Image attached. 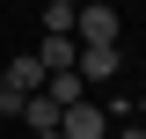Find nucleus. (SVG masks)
<instances>
[{"instance_id": "1", "label": "nucleus", "mask_w": 146, "mask_h": 139, "mask_svg": "<svg viewBox=\"0 0 146 139\" xmlns=\"http://www.w3.org/2000/svg\"><path fill=\"white\" fill-rule=\"evenodd\" d=\"M73 44H117V7L110 0H80L73 7Z\"/></svg>"}, {"instance_id": "2", "label": "nucleus", "mask_w": 146, "mask_h": 139, "mask_svg": "<svg viewBox=\"0 0 146 139\" xmlns=\"http://www.w3.org/2000/svg\"><path fill=\"white\" fill-rule=\"evenodd\" d=\"M102 132H110V110L95 103V95H88V103H66V110H58V139H102Z\"/></svg>"}, {"instance_id": "3", "label": "nucleus", "mask_w": 146, "mask_h": 139, "mask_svg": "<svg viewBox=\"0 0 146 139\" xmlns=\"http://www.w3.org/2000/svg\"><path fill=\"white\" fill-rule=\"evenodd\" d=\"M117 66H124L117 44H80V59H73V73H80L88 88H110V81H117Z\"/></svg>"}, {"instance_id": "4", "label": "nucleus", "mask_w": 146, "mask_h": 139, "mask_svg": "<svg viewBox=\"0 0 146 139\" xmlns=\"http://www.w3.org/2000/svg\"><path fill=\"white\" fill-rule=\"evenodd\" d=\"M73 59H80V44H73V37H44L36 66H44V73H73Z\"/></svg>"}, {"instance_id": "5", "label": "nucleus", "mask_w": 146, "mask_h": 139, "mask_svg": "<svg viewBox=\"0 0 146 139\" xmlns=\"http://www.w3.org/2000/svg\"><path fill=\"white\" fill-rule=\"evenodd\" d=\"M44 95H51L58 110L66 103H88V81H80V73H44Z\"/></svg>"}, {"instance_id": "6", "label": "nucleus", "mask_w": 146, "mask_h": 139, "mask_svg": "<svg viewBox=\"0 0 146 139\" xmlns=\"http://www.w3.org/2000/svg\"><path fill=\"white\" fill-rule=\"evenodd\" d=\"M15 117H29V132H36V139H44V132H58V103H51V95H29Z\"/></svg>"}, {"instance_id": "7", "label": "nucleus", "mask_w": 146, "mask_h": 139, "mask_svg": "<svg viewBox=\"0 0 146 139\" xmlns=\"http://www.w3.org/2000/svg\"><path fill=\"white\" fill-rule=\"evenodd\" d=\"M51 7H80V0H51Z\"/></svg>"}, {"instance_id": "8", "label": "nucleus", "mask_w": 146, "mask_h": 139, "mask_svg": "<svg viewBox=\"0 0 146 139\" xmlns=\"http://www.w3.org/2000/svg\"><path fill=\"white\" fill-rule=\"evenodd\" d=\"M44 139H58V132H44Z\"/></svg>"}, {"instance_id": "9", "label": "nucleus", "mask_w": 146, "mask_h": 139, "mask_svg": "<svg viewBox=\"0 0 146 139\" xmlns=\"http://www.w3.org/2000/svg\"><path fill=\"white\" fill-rule=\"evenodd\" d=\"M0 95H7V88H0Z\"/></svg>"}, {"instance_id": "10", "label": "nucleus", "mask_w": 146, "mask_h": 139, "mask_svg": "<svg viewBox=\"0 0 146 139\" xmlns=\"http://www.w3.org/2000/svg\"><path fill=\"white\" fill-rule=\"evenodd\" d=\"M139 124H146V117H139Z\"/></svg>"}]
</instances>
